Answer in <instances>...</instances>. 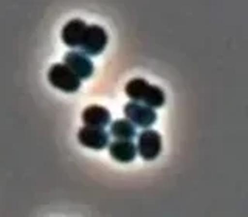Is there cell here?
<instances>
[{
	"label": "cell",
	"mask_w": 248,
	"mask_h": 217,
	"mask_svg": "<svg viewBox=\"0 0 248 217\" xmlns=\"http://www.w3.org/2000/svg\"><path fill=\"white\" fill-rule=\"evenodd\" d=\"M64 65H67L81 81L89 79L93 75V62L82 51H68L64 56Z\"/></svg>",
	"instance_id": "obj_7"
},
{
	"label": "cell",
	"mask_w": 248,
	"mask_h": 217,
	"mask_svg": "<svg viewBox=\"0 0 248 217\" xmlns=\"http://www.w3.org/2000/svg\"><path fill=\"white\" fill-rule=\"evenodd\" d=\"M108 154L118 163H132L138 155L137 144L134 141H112L108 144Z\"/></svg>",
	"instance_id": "obj_10"
},
{
	"label": "cell",
	"mask_w": 248,
	"mask_h": 217,
	"mask_svg": "<svg viewBox=\"0 0 248 217\" xmlns=\"http://www.w3.org/2000/svg\"><path fill=\"white\" fill-rule=\"evenodd\" d=\"M85 30H87V23L81 19H73L67 22L65 27L62 28V42L70 48H78L82 42Z\"/></svg>",
	"instance_id": "obj_9"
},
{
	"label": "cell",
	"mask_w": 248,
	"mask_h": 217,
	"mask_svg": "<svg viewBox=\"0 0 248 217\" xmlns=\"http://www.w3.org/2000/svg\"><path fill=\"white\" fill-rule=\"evenodd\" d=\"M108 42V36L107 31L101 27V25H87V30H85L82 42L79 45L81 51L85 54V56H98L101 54L107 46Z\"/></svg>",
	"instance_id": "obj_3"
},
{
	"label": "cell",
	"mask_w": 248,
	"mask_h": 217,
	"mask_svg": "<svg viewBox=\"0 0 248 217\" xmlns=\"http://www.w3.org/2000/svg\"><path fill=\"white\" fill-rule=\"evenodd\" d=\"M78 141L81 146L89 149L101 151L110 144V135L106 129H93V127H81L78 132Z\"/></svg>",
	"instance_id": "obj_6"
},
{
	"label": "cell",
	"mask_w": 248,
	"mask_h": 217,
	"mask_svg": "<svg viewBox=\"0 0 248 217\" xmlns=\"http://www.w3.org/2000/svg\"><path fill=\"white\" fill-rule=\"evenodd\" d=\"M118 141H132L137 137V129L129 120H116L110 123V134Z\"/></svg>",
	"instance_id": "obj_11"
},
{
	"label": "cell",
	"mask_w": 248,
	"mask_h": 217,
	"mask_svg": "<svg viewBox=\"0 0 248 217\" xmlns=\"http://www.w3.org/2000/svg\"><path fill=\"white\" fill-rule=\"evenodd\" d=\"M81 118L82 123L85 124V127H93V129H104L112 123L110 112L103 106L85 107Z\"/></svg>",
	"instance_id": "obj_8"
},
{
	"label": "cell",
	"mask_w": 248,
	"mask_h": 217,
	"mask_svg": "<svg viewBox=\"0 0 248 217\" xmlns=\"http://www.w3.org/2000/svg\"><path fill=\"white\" fill-rule=\"evenodd\" d=\"M124 116L129 120L135 127L149 129L152 124L157 121V112L151 107H146L138 103H127L124 106Z\"/></svg>",
	"instance_id": "obj_5"
},
{
	"label": "cell",
	"mask_w": 248,
	"mask_h": 217,
	"mask_svg": "<svg viewBox=\"0 0 248 217\" xmlns=\"http://www.w3.org/2000/svg\"><path fill=\"white\" fill-rule=\"evenodd\" d=\"M48 81L54 89L65 93H75L81 89V79L64 64H53L48 70Z\"/></svg>",
	"instance_id": "obj_2"
},
{
	"label": "cell",
	"mask_w": 248,
	"mask_h": 217,
	"mask_svg": "<svg viewBox=\"0 0 248 217\" xmlns=\"http://www.w3.org/2000/svg\"><path fill=\"white\" fill-rule=\"evenodd\" d=\"M163 140L161 135L154 129H146L138 135L137 152L146 161H152L161 154Z\"/></svg>",
	"instance_id": "obj_4"
},
{
	"label": "cell",
	"mask_w": 248,
	"mask_h": 217,
	"mask_svg": "<svg viewBox=\"0 0 248 217\" xmlns=\"http://www.w3.org/2000/svg\"><path fill=\"white\" fill-rule=\"evenodd\" d=\"M124 92L126 95L130 98L132 103H138V104H143L146 107H151V108H158L163 107L166 103V95L160 87L157 85H152L149 84L143 78H134L130 79L126 87H124Z\"/></svg>",
	"instance_id": "obj_1"
}]
</instances>
